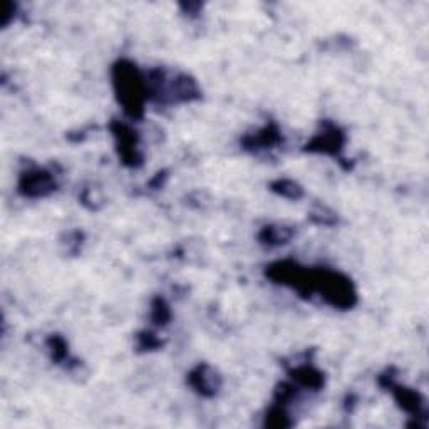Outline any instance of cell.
<instances>
[{
	"label": "cell",
	"mask_w": 429,
	"mask_h": 429,
	"mask_svg": "<svg viewBox=\"0 0 429 429\" xmlns=\"http://www.w3.org/2000/svg\"><path fill=\"white\" fill-rule=\"evenodd\" d=\"M389 391H392V394H394L396 401H398V404L401 408L404 409V411L409 412V414H412L416 418V416L423 414L424 412V403L423 398H421L419 392L412 391V389L408 387H401L398 384H389Z\"/></svg>",
	"instance_id": "7"
},
{
	"label": "cell",
	"mask_w": 429,
	"mask_h": 429,
	"mask_svg": "<svg viewBox=\"0 0 429 429\" xmlns=\"http://www.w3.org/2000/svg\"><path fill=\"white\" fill-rule=\"evenodd\" d=\"M282 141V134H280V130L277 128V124L270 123L267 124L265 128L259 131V133L247 136L243 138V146L247 150H267V148L275 146Z\"/></svg>",
	"instance_id": "8"
},
{
	"label": "cell",
	"mask_w": 429,
	"mask_h": 429,
	"mask_svg": "<svg viewBox=\"0 0 429 429\" xmlns=\"http://www.w3.org/2000/svg\"><path fill=\"white\" fill-rule=\"evenodd\" d=\"M3 19H2V24H3V27L7 26V24H9V21H10V15H12V12L15 10V6L14 3H10V2H3Z\"/></svg>",
	"instance_id": "17"
},
{
	"label": "cell",
	"mask_w": 429,
	"mask_h": 429,
	"mask_svg": "<svg viewBox=\"0 0 429 429\" xmlns=\"http://www.w3.org/2000/svg\"><path fill=\"white\" fill-rule=\"evenodd\" d=\"M113 133L118 139L119 156L128 166H139L143 163V156L138 151V136L130 126L121 123H113Z\"/></svg>",
	"instance_id": "6"
},
{
	"label": "cell",
	"mask_w": 429,
	"mask_h": 429,
	"mask_svg": "<svg viewBox=\"0 0 429 429\" xmlns=\"http://www.w3.org/2000/svg\"><path fill=\"white\" fill-rule=\"evenodd\" d=\"M188 384L193 387L195 392H198L203 398H215L222 389V376L208 364H198L193 371L188 374Z\"/></svg>",
	"instance_id": "5"
},
{
	"label": "cell",
	"mask_w": 429,
	"mask_h": 429,
	"mask_svg": "<svg viewBox=\"0 0 429 429\" xmlns=\"http://www.w3.org/2000/svg\"><path fill=\"white\" fill-rule=\"evenodd\" d=\"M19 193L27 198H44L58 190V183L47 170H27L19 180Z\"/></svg>",
	"instance_id": "4"
},
{
	"label": "cell",
	"mask_w": 429,
	"mask_h": 429,
	"mask_svg": "<svg viewBox=\"0 0 429 429\" xmlns=\"http://www.w3.org/2000/svg\"><path fill=\"white\" fill-rule=\"evenodd\" d=\"M292 236H294V230H292L290 227L268 225L262 228V231H260L259 235V240L263 243V245L279 247L290 242Z\"/></svg>",
	"instance_id": "9"
},
{
	"label": "cell",
	"mask_w": 429,
	"mask_h": 429,
	"mask_svg": "<svg viewBox=\"0 0 429 429\" xmlns=\"http://www.w3.org/2000/svg\"><path fill=\"white\" fill-rule=\"evenodd\" d=\"M265 424L270 428H288L292 424V421L288 419L287 409L282 404H274L270 411L267 412Z\"/></svg>",
	"instance_id": "13"
},
{
	"label": "cell",
	"mask_w": 429,
	"mask_h": 429,
	"mask_svg": "<svg viewBox=\"0 0 429 429\" xmlns=\"http://www.w3.org/2000/svg\"><path fill=\"white\" fill-rule=\"evenodd\" d=\"M344 144H346V134L335 126L334 123L324 121L320 124V131L314 138L306 144V151L308 153H322L329 156H339L342 153Z\"/></svg>",
	"instance_id": "3"
},
{
	"label": "cell",
	"mask_w": 429,
	"mask_h": 429,
	"mask_svg": "<svg viewBox=\"0 0 429 429\" xmlns=\"http://www.w3.org/2000/svg\"><path fill=\"white\" fill-rule=\"evenodd\" d=\"M292 378H294L300 386L314 389V391H319L320 387L324 386V374L319 371V369L308 366H297L295 369L290 371Z\"/></svg>",
	"instance_id": "10"
},
{
	"label": "cell",
	"mask_w": 429,
	"mask_h": 429,
	"mask_svg": "<svg viewBox=\"0 0 429 429\" xmlns=\"http://www.w3.org/2000/svg\"><path fill=\"white\" fill-rule=\"evenodd\" d=\"M308 218L315 223V225H324V227H331L338 223V216L332 210H329L327 207L324 204H317L314 210L310 211Z\"/></svg>",
	"instance_id": "15"
},
{
	"label": "cell",
	"mask_w": 429,
	"mask_h": 429,
	"mask_svg": "<svg viewBox=\"0 0 429 429\" xmlns=\"http://www.w3.org/2000/svg\"><path fill=\"white\" fill-rule=\"evenodd\" d=\"M113 82L118 101L123 104L130 118L138 119L144 113V101L148 99L146 79L130 61H119L113 67Z\"/></svg>",
	"instance_id": "1"
},
{
	"label": "cell",
	"mask_w": 429,
	"mask_h": 429,
	"mask_svg": "<svg viewBox=\"0 0 429 429\" xmlns=\"http://www.w3.org/2000/svg\"><path fill=\"white\" fill-rule=\"evenodd\" d=\"M47 347H49L52 360H55V364H61L66 359H69L67 344L61 335H51V338L47 339Z\"/></svg>",
	"instance_id": "14"
},
{
	"label": "cell",
	"mask_w": 429,
	"mask_h": 429,
	"mask_svg": "<svg viewBox=\"0 0 429 429\" xmlns=\"http://www.w3.org/2000/svg\"><path fill=\"white\" fill-rule=\"evenodd\" d=\"M315 290L322 294L329 306L335 308H351L358 302V292L346 275L320 268L315 270Z\"/></svg>",
	"instance_id": "2"
},
{
	"label": "cell",
	"mask_w": 429,
	"mask_h": 429,
	"mask_svg": "<svg viewBox=\"0 0 429 429\" xmlns=\"http://www.w3.org/2000/svg\"><path fill=\"white\" fill-rule=\"evenodd\" d=\"M270 190L274 191V193L283 196V198L288 200H300L304 196V188L300 186L299 183L292 182V180H277L270 184Z\"/></svg>",
	"instance_id": "11"
},
{
	"label": "cell",
	"mask_w": 429,
	"mask_h": 429,
	"mask_svg": "<svg viewBox=\"0 0 429 429\" xmlns=\"http://www.w3.org/2000/svg\"><path fill=\"white\" fill-rule=\"evenodd\" d=\"M161 346L163 342L156 338L153 332H141L138 335V347L143 349V351H155V349Z\"/></svg>",
	"instance_id": "16"
},
{
	"label": "cell",
	"mask_w": 429,
	"mask_h": 429,
	"mask_svg": "<svg viewBox=\"0 0 429 429\" xmlns=\"http://www.w3.org/2000/svg\"><path fill=\"white\" fill-rule=\"evenodd\" d=\"M170 319H171V310L168 302L161 299V297H156L153 304H151V320H153V324H156L158 327H163L170 322Z\"/></svg>",
	"instance_id": "12"
}]
</instances>
